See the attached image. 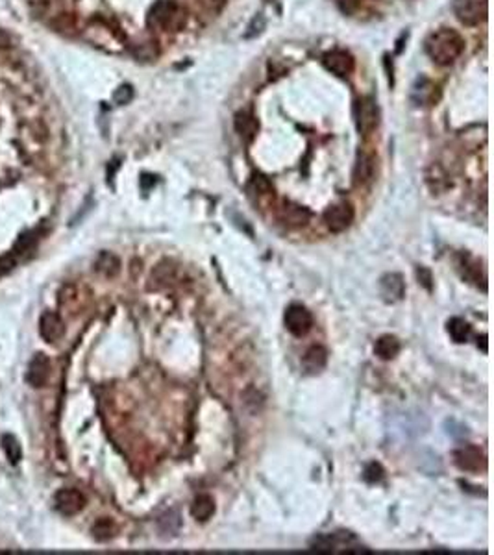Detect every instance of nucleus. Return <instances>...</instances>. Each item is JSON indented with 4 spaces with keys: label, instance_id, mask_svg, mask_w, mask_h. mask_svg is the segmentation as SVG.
Here are the masks:
<instances>
[{
    "label": "nucleus",
    "instance_id": "a878e982",
    "mask_svg": "<svg viewBox=\"0 0 494 555\" xmlns=\"http://www.w3.org/2000/svg\"><path fill=\"white\" fill-rule=\"evenodd\" d=\"M463 268H465L463 276L480 287V265L476 263L472 258H469V256H463Z\"/></svg>",
    "mask_w": 494,
    "mask_h": 555
},
{
    "label": "nucleus",
    "instance_id": "f3484780",
    "mask_svg": "<svg viewBox=\"0 0 494 555\" xmlns=\"http://www.w3.org/2000/svg\"><path fill=\"white\" fill-rule=\"evenodd\" d=\"M400 350L402 345L398 341V337L394 335H382L374 345V354L383 361L394 359L400 354Z\"/></svg>",
    "mask_w": 494,
    "mask_h": 555
},
{
    "label": "nucleus",
    "instance_id": "412c9836",
    "mask_svg": "<svg viewBox=\"0 0 494 555\" xmlns=\"http://www.w3.org/2000/svg\"><path fill=\"white\" fill-rule=\"evenodd\" d=\"M446 330H448V333H450L452 341L457 342V345H463V342H466L470 339V324L465 321V318L461 317H454L448 321V324H446Z\"/></svg>",
    "mask_w": 494,
    "mask_h": 555
},
{
    "label": "nucleus",
    "instance_id": "423d86ee",
    "mask_svg": "<svg viewBox=\"0 0 494 555\" xmlns=\"http://www.w3.org/2000/svg\"><path fill=\"white\" fill-rule=\"evenodd\" d=\"M454 13L461 25H480L487 17V0H454Z\"/></svg>",
    "mask_w": 494,
    "mask_h": 555
},
{
    "label": "nucleus",
    "instance_id": "a211bd4d",
    "mask_svg": "<svg viewBox=\"0 0 494 555\" xmlns=\"http://www.w3.org/2000/svg\"><path fill=\"white\" fill-rule=\"evenodd\" d=\"M191 515L195 520L207 522L215 515V500L210 494H198L191 506Z\"/></svg>",
    "mask_w": 494,
    "mask_h": 555
},
{
    "label": "nucleus",
    "instance_id": "9b49d317",
    "mask_svg": "<svg viewBox=\"0 0 494 555\" xmlns=\"http://www.w3.org/2000/svg\"><path fill=\"white\" fill-rule=\"evenodd\" d=\"M374 171H376V160H374V156L368 154V152H359L352 172L354 184H356L357 187L367 185L368 181H372V178H374Z\"/></svg>",
    "mask_w": 494,
    "mask_h": 555
},
{
    "label": "nucleus",
    "instance_id": "39448f33",
    "mask_svg": "<svg viewBox=\"0 0 494 555\" xmlns=\"http://www.w3.org/2000/svg\"><path fill=\"white\" fill-rule=\"evenodd\" d=\"M311 548L317 551H337V548H343L347 551H352L354 548H361L357 542L356 535L350 531H335L330 535H318L311 541Z\"/></svg>",
    "mask_w": 494,
    "mask_h": 555
},
{
    "label": "nucleus",
    "instance_id": "f03ea898",
    "mask_svg": "<svg viewBox=\"0 0 494 555\" xmlns=\"http://www.w3.org/2000/svg\"><path fill=\"white\" fill-rule=\"evenodd\" d=\"M187 11L183 6H180L176 0H157L156 4L152 6L150 15H148V23L157 28L171 30L178 32L186 26Z\"/></svg>",
    "mask_w": 494,
    "mask_h": 555
},
{
    "label": "nucleus",
    "instance_id": "5701e85b",
    "mask_svg": "<svg viewBox=\"0 0 494 555\" xmlns=\"http://www.w3.org/2000/svg\"><path fill=\"white\" fill-rule=\"evenodd\" d=\"M2 448L6 452V458L10 459L11 465H17L20 461V446L19 441L11 435H4L2 437Z\"/></svg>",
    "mask_w": 494,
    "mask_h": 555
},
{
    "label": "nucleus",
    "instance_id": "9d476101",
    "mask_svg": "<svg viewBox=\"0 0 494 555\" xmlns=\"http://www.w3.org/2000/svg\"><path fill=\"white\" fill-rule=\"evenodd\" d=\"M323 61L324 67L337 76H348V74H352L354 67H356L354 58L344 50H332V52L324 54Z\"/></svg>",
    "mask_w": 494,
    "mask_h": 555
},
{
    "label": "nucleus",
    "instance_id": "2eb2a0df",
    "mask_svg": "<svg viewBox=\"0 0 494 555\" xmlns=\"http://www.w3.org/2000/svg\"><path fill=\"white\" fill-rule=\"evenodd\" d=\"M326 365H328V350L320 345L309 346L302 357V369L308 374H318Z\"/></svg>",
    "mask_w": 494,
    "mask_h": 555
},
{
    "label": "nucleus",
    "instance_id": "393cba45",
    "mask_svg": "<svg viewBox=\"0 0 494 555\" xmlns=\"http://www.w3.org/2000/svg\"><path fill=\"white\" fill-rule=\"evenodd\" d=\"M250 191L254 193V195L258 196H267V195H272V184H270L265 176H254L252 180H250Z\"/></svg>",
    "mask_w": 494,
    "mask_h": 555
},
{
    "label": "nucleus",
    "instance_id": "6e6552de",
    "mask_svg": "<svg viewBox=\"0 0 494 555\" xmlns=\"http://www.w3.org/2000/svg\"><path fill=\"white\" fill-rule=\"evenodd\" d=\"M454 462L457 465V468L465 470V472H478V470L485 468L487 459L478 446H463V448L454 452Z\"/></svg>",
    "mask_w": 494,
    "mask_h": 555
},
{
    "label": "nucleus",
    "instance_id": "7ed1b4c3",
    "mask_svg": "<svg viewBox=\"0 0 494 555\" xmlns=\"http://www.w3.org/2000/svg\"><path fill=\"white\" fill-rule=\"evenodd\" d=\"M354 119H356V126L359 133L368 136L376 130L378 122H380V112H378V104L372 97H363L356 102L354 107Z\"/></svg>",
    "mask_w": 494,
    "mask_h": 555
},
{
    "label": "nucleus",
    "instance_id": "f8f14e48",
    "mask_svg": "<svg viewBox=\"0 0 494 555\" xmlns=\"http://www.w3.org/2000/svg\"><path fill=\"white\" fill-rule=\"evenodd\" d=\"M49 376H50L49 357L43 356V354H35L34 359L30 361V366H28V376H26L28 383L32 385V387H35V389H40V387H43V385L49 381Z\"/></svg>",
    "mask_w": 494,
    "mask_h": 555
},
{
    "label": "nucleus",
    "instance_id": "1a4fd4ad",
    "mask_svg": "<svg viewBox=\"0 0 494 555\" xmlns=\"http://www.w3.org/2000/svg\"><path fill=\"white\" fill-rule=\"evenodd\" d=\"M54 500L56 509L65 516L78 515L83 507H85V496H83L80 491H76V489H61V491L56 494Z\"/></svg>",
    "mask_w": 494,
    "mask_h": 555
},
{
    "label": "nucleus",
    "instance_id": "4be33fe9",
    "mask_svg": "<svg viewBox=\"0 0 494 555\" xmlns=\"http://www.w3.org/2000/svg\"><path fill=\"white\" fill-rule=\"evenodd\" d=\"M95 268H97L100 274H104V276L113 278L117 276L119 270H121V261H119L117 256H113V253L109 252H102L98 256Z\"/></svg>",
    "mask_w": 494,
    "mask_h": 555
},
{
    "label": "nucleus",
    "instance_id": "c85d7f7f",
    "mask_svg": "<svg viewBox=\"0 0 494 555\" xmlns=\"http://www.w3.org/2000/svg\"><path fill=\"white\" fill-rule=\"evenodd\" d=\"M416 278H418V283H422L428 291H431V273L426 267H418L416 268Z\"/></svg>",
    "mask_w": 494,
    "mask_h": 555
},
{
    "label": "nucleus",
    "instance_id": "20e7f679",
    "mask_svg": "<svg viewBox=\"0 0 494 555\" xmlns=\"http://www.w3.org/2000/svg\"><path fill=\"white\" fill-rule=\"evenodd\" d=\"M285 328L291 335L294 337H306L313 328V315L309 311L308 307H303L302 304H291L285 309Z\"/></svg>",
    "mask_w": 494,
    "mask_h": 555
},
{
    "label": "nucleus",
    "instance_id": "dca6fc26",
    "mask_svg": "<svg viewBox=\"0 0 494 555\" xmlns=\"http://www.w3.org/2000/svg\"><path fill=\"white\" fill-rule=\"evenodd\" d=\"M235 132L239 133L246 143L254 141L255 133L260 130V122L250 112H239L235 115Z\"/></svg>",
    "mask_w": 494,
    "mask_h": 555
},
{
    "label": "nucleus",
    "instance_id": "bb28decb",
    "mask_svg": "<svg viewBox=\"0 0 494 555\" xmlns=\"http://www.w3.org/2000/svg\"><path fill=\"white\" fill-rule=\"evenodd\" d=\"M383 476H385V470H383L380 462H370V465L365 468V472H363V477H365L367 483H380L383 479Z\"/></svg>",
    "mask_w": 494,
    "mask_h": 555
},
{
    "label": "nucleus",
    "instance_id": "6ab92c4d",
    "mask_svg": "<svg viewBox=\"0 0 494 555\" xmlns=\"http://www.w3.org/2000/svg\"><path fill=\"white\" fill-rule=\"evenodd\" d=\"M437 85L433 82H430V80L422 78L421 82H416L415 89H413V100H415L418 106H430V104H433L437 100Z\"/></svg>",
    "mask_w": 494,
    "mask_h": 555
},
{
    "label": "nucleus",
    "instance_id": "c756f323",
    "mask_svg": "<svg viewBox=\"0 0 494 555\" xmlns=\"http://www.w3.org/2000/svg\"><path fill=\"white\" fill-rule=\"evenodd\" d=\"M132 88L130 85H123V88L119 89L117 92H115V102L119 104H126L130 102V98H132Z\"/></svg>",
    "mask_w": 494,
    "mask_h": 555
},
{
    "label": "nucleus",
    "instance_id": "2f4dec72",
    "mask_svg": "<svg viewBox=\"0 0 494 555\" xmlns=\"http://www.w3.org/2000/svg\"><path fill=\"white\" fill-rule=\"evenodd\" d=\"M480 345V342H478ZM481 350L487 352V335H481Z\"/></svg>",
    "mask_w": 494,
    "mask_h": 555
},
{
    "label": "nucleus",
    "instance_id": "0eeeda50",
    "mask_svg": "<svg viewBox=\"0 0 494 555\" xmlns=\"http://www.w3.org/2000/svg\"><path fill=\"white\" fill-rule=\"evenodd\" d=\"M354 220V208L348 202H339V204L330 205L328 210L324 211V222L328 226L330 232L333 234H341L348 226L352 225Z\"/></svg>",
    "mask_w": 494,
    "mask_h": 555
},
{
    "label": "nucleus",
    "instance_id": "4468645a",
    "mask_svg": "<svg viewBox=\"0 0 494 555\" xmlns=\"http://www.w3.org/2000/svg\"><path fill=\"white\" fill-rule=\"evenodd\" d=\"M40 331L41 337H43L47 342H50V345L58 342L65 333L64 321L59 318V315H56V313L52 311L43 313V317H41L40 321Z\"/></svg>",
    "mask_w": 494,
    "mask_h": 555
},
{
    "label": "nucleus",
    "instance_id": "ddd939ff",
    "mask_svg": "<svg viewBox=\"0 0 494 555\" xmlns=\"http://www.w3.org/2000/svg\"><path fill=\"white\" fill-rule=\"evenodd\" d=\"M380 289H382V297L387 302H398L406 294V282L402 274L391 273L380 280Z\"/></svg>",
    "mask_w": 494,
    "mask_h": 555
},
{
    "label": "nucleus",
    "instance_id": "7c9ffc66",
    "mask_svg": "<svg viewBox=\"0 0 494 555\" xmlns=\"http://www.w3.org/2000/svg\"><path fill=\"white\" fill-rule=\"evenodd\" d=\"M206 2L211 6V8H217V10H220V8L226 4V0H206Z\"/></svg>",
    "mask_w": 494,
    "mask_h": 555
},
{
    "label": "nucleus",
    "instance_id": "b1692460",
    "mask_svg": "<svg viewBox=\"0 0 494 555\" xmlns=\"http://www.w3.org/2000/svg\"><path fill=\"white\" fill-rule=\"evenodd\" d=\"M93 535L97 541H108L115 535V524L109 518H100L93 526Z\"/></svg>",
    "mask_w": 494,
    "mask_h": 555
},
{
    "label": "nucleus",
    "instance_id": "cd10ccee",
    "mask_svg": "<svg viewBox=\"0 0 494 555\" xmlns=\"http://www.w3.org/2000/svg\"><path fill=\"white\" fill-rule=\"evenodd\" d=\"M337 6L341 8V11L347 15L356 13L357 8L361 6V0H337Z\"/></svg>",
    "mask_w": 494,
    "mask_h": 555
},
{
    "label": "nucleus",
    "instance_id": "f257e3e1",
    "mask_svg": "<svg viewBox=\"0 0 494 555\" xmlns=\"http://www.w3.org/2000/svg\"><path fill=\"white\" fill-rule=\"evenodd\" d=\"M465 50V40L455 30L440 28L426 40V52L437 65H450Z\"/></svg>",
    "mask_w": 494,
    "mask_h": 555
},
{
    "label": "nucleus",
    "instance_id": "aec40b11",
    "mask_svg": "<svg viewBox=\"0 0 494 555\" xmlns=\"http://www.w3.org/2000/svg\"><path fill=\"white\" fill-rule=\"evenodd\" d=\"M309 217L311 213L299 204H285L282 210V219L289 226H306L309 222Z\"/></svg>",
    "mask_w": 494,
    "mask_h": 555
}]
</instances>
